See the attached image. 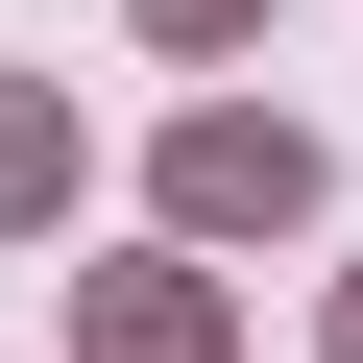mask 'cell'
I'll list each match as a JSON object with an SVG mask.
<instances>
[{"mask_svg":"<svg viewBox=\"0 0 363 363\" xmlns=\"http://www.w3.org/2000/svg\"><path fill=\"white\" fill-rule=\"evenodd\" d=\"M339 363H363V315H339Z\"/></svg>","mask_w":363,"mask_h":363,"instance_id":"obj_2","label":"cell"},{"mask_svg":"<svg viewBox=\"0 0 363 363\" xmlns=\"http://www.w3.org/2000/svg\"><path fill=\"white\" fill-rule=\"evenodd\" d=\"M169 194H194V218H291L315 145H291V121H194V145H169Z\"/></svg>","mask_w":363,"mask_h":363,"instance_id":"obj_1","label":"cell"}]
</instances>
